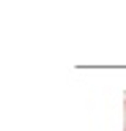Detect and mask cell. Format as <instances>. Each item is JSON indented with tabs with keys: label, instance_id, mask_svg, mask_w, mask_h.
Returning <instances> with one entry per match:
<instances>
[{
	"label": "cell",
	"instance_id": "cell-1",
	"mask_svg": "<svg viewBox=\"0 0 126 131\" xmlns=\"http://www.w3.org/2000/svg\"><path fill=\"white\" fill-rule=\"evenodd\" d=\"M123 131H126V98H123Z\"/></svg>",
	"mask_w": 126,
	"mask_h": 131
}]
</instances>
